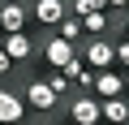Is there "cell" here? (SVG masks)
<instances>
[{
  "mask_svg": "<svg viewBox=\"0 0 129 125\" xmlns=\"http://www.w3.org/2000/svg\"><path fill=\"white\" fill-rule=\"evenodd\" d=\"M73 56H78V47H73V43H64L60 35H47V39L39 43V60H43L47 69H64Z\"/></svg>",
  "mask_w": 129,
  "mask_h": 125,
  "instance_id": "obj_1",
  "label": "cell"
},
{
  "mask_svg": "<svg viewBox=\"0 0 129 125\" xmlns=\"http://www.w3.org/2000/svg\"><path fill=\"white\" fill-rule=\"evenodd\" d=\"M0 30H5V35L30 30V5H22V0H5V5H0Z\"/></svg>",
  "mask_w": 129,
  "mask_h": 125,
  "instance_id": "obj_4",
  "label": "cell"
},
{
  "mask_svg": "<svg viewBox=\"0 0 129 125\" xmlns=\"http://www.w3.org/2000/svg\"><path fill=\"white\" fill-rule=\"evenodd\" d=\"M125 91H129V73H125Z\"/></svg>",
  "mask_w": 129,
  "mask_h": 125,
  "instance_id": "obj_20",
  "label": "cell"
},
{
  "mask_svg": "<svg viewBox=\"0 0 129 125\" xmlns=\"http://www.w3.org/2000/svg\"><path fill=\"white\" fill-rule=\"evenodd\" d=\"M22 116H26V99L9 86H0V125H22Z\"/></svg>",
  "mask_w": 129,
  "mask_h": 125,
  "instance_id": "obj_9",
  "label": "cell"
},
{
  "mask_svg": "<svg viewBox=\"0 0 129 125\" xmlns=\"http://www.w3.org/2000/svg\"><path fill=\"white\" fill-rule=\"evenodd\" d=\"M0 5H5V0H0Z\"/></svg>",
  "mask_w": 129,
  "mask_h": 125,
  "instance_id": "obj_22",
  "label": "cell"
},
{
  "mask_svg": "<svg viewBox=\"0 0 129 125\" xmlns=\"http://www.w3.org/2000/svg\"><path fill=\"white\" fill-rule=\"evenodd\" d=\"M22 99H26V108H35V112H52V108H60V99L52 95V86L43 82V73H35V78L26 82Z\"/></svg>",
  "mask_w": 129,
  "mask_h": 125,
  "instance_id": "obj_3",
  "label": "cell"
},
{
  "mask_svg": "<svg viewBox=\"0 0 129 125\" xmlns=\"http://www.w3.org/2000/svg\"><path fill=\"white\" fill-rule=\"evenodd\" d=\"M43 82L52 86V95H56V99H64V95H69V91H73V86H69V78H64V73H56V69H52V73H47Z\"/></svg>",
  "mask_w": 129,
  "mask_h": 125,
  "instance_id": "obj_14",
  "label": "cell"
},
{
  "mask_svg": "<svg viewBox=\"0 0 129 125\" xmlns=\"http://www.w3.org/2000/svg\"><path fill=\"white\" fill-rule=\"evenodd\" d=\"M103 5H108V9H116V13H125V9H129V0H103Z\"/></svg>",
  "mask_w": 129,
  "mask_h": 125,
  "instance_id": "obj_18",
  "label": "cell"
},
{
  "mask_svg": "<svg viewBox=\"0 0 129 125\" xmlns=\"http://www.w3.org/2000/svg\"><path fill=\"white\" fill-rule=\"evenodd\" d=\"M90 91H95V99H120V95H125V73H116V69H95Z\"/></svg>",
  "mask_w": 129,
  "mask_h": 125,
  "instance_id": "obj_7",
  "label": "cell"
},
{
  "mask_svg": "<svg viewBox=\"0 0 129 125\" xmlns=\"http://www.w3.org/2000/svg\"><path fill=\"white\" fill-rule=\"evenodd\" d=\"M69 116H73L69 125H99V121H103L95 95H73V99H69Z\"/></svg>",
  "mask_w": 129,
  "mask_h": 125,
  "instance_id": "obj_8",
  "label": "cell"
},
{
  "mask_svg": "<svg viewBox=\"0 0 129 125\" xmlns=\"http://www.w3.org/2000/svg\"><path fill=\"white\" fill-rule=\"evenodd\" d=\"M108 5H103V0H73V13L78 17H86V13H103Z\"/></svg>",
  "mask_w": 129,
  "mask_h": 125,
  "instance_id": "obj_15",
  "label": "cell"
},
{
  "mask_svg": "<svg viewBox=\"0 0 129 125\" xmlns=\"http://www.w3.org/2000/svg\"><path fill=\"white\" fill-rule=\"evenodd\" d=\"M116 65H125V69H129V39H120V43H116Z\"/></svg>",
  "mask_w": 129,
  "mask_h": 125,
  "instance_id": "obj_16",
  "label": "cell"
},
{
  "mask_svg": "<svg viewBox=\"0 0 129 125\" xmlns=\"http://www.w3.org/2000/svg\"><path fill=\"white\" fill-rule=\"evenodd\" d=\"M39 125H52V121H39Z\"/></svg>",
  "mask_w": 129,
  "mask_h": 125,
  "instance_id": "obj_21",
  "label": "cell"
},
{
  "mask_svg": "<svg viewBox=\"0 0 129 125\" xmlns=\"http://www.w3.org/2000/svg\"><path fill=\"white\" fill-rule=\"evenodd\" d=\"M99 116L108 121V125H125L129 121V99L120 95V99H99Z\"/></svg>",
  "mask_w": 129,
  "mask_h": 125,
  "instance_id": "obj_10",
  "label": "cell"
},
{
  "mask_svg": "<svg viewBox=\"0 0 129 125\" xmlns=\"http://www.w3.org/2000/svg\"><path fill=\"white\" fill-rule=\"evenodd\" d=\"M9 73H13V60L5 56V47H0V78H9Z\"/></svg>",
  "mask_w": 129,
  "mask_h": 125,
  "instance_id": "obj_17",
  "label": "cell"
},
{
  "mask_svg": "<svg viewBox=\"0 0 129 125\" xmlns=\"http://www.w3.org/2000/svg\"><path fill=\"white\" fill-rule=\"evenodd\" d=\"M125 39H129V17H125Z\"/></svg>",
  "mask_w": 129,
  "mask_h": 125,
  "instance_id": "obj_19",
  "label": "cell"
},
{
  "mask_svg": "<svg viewBox=\"0 0 129 125\" xmlns=\"http://www.w3.org/2000/svg\"><path fill=\"white\" fill-rule=\"evenodd\" d=\"M82 65L86 69H112L116 65V43L112 39H90L82 47Z\"/></svg>",
  "mask_w": 129,
  "mask_h": 125,
  "instance_id": "obj_5",
  "label": "cell"
},
{
  "mask_svg": "<svg viewBox=\"0 0 129 125\" xmlns=\"http://www.w3.org/2000/svg\"><path fill=\"white\" fill-rule=\"evenodd\" d=\"M52 35H60L64 43H73V47H78V39H82V17H78V13H69V17H64Z\"/></svg>",
  "mask_w": 129,
  "mask_h": 125,
  "instance_id": "obj_13",
  "label": "cell"
},
{
  "mask_svg": "<svg viewBox=\"0 0 129 125\" xmlns=\"http://www.w3.org/2000/svg\"><path fill=\"white\" fill-rule=\"evenodd\" d=\"M56 73H64V78H69V86H90V78H95V69H86V65H82V56H73L69 65H64V69H56Z\"/></svg>",
  "mask_w": 129,
  "mask_h": 125,
  "instance_id": "obj_11",
  "label": "cell"
},
{
  "mask_svg": "<svg viewBox=\"0 0 129 125\" xmlns=\"http://www.w3.org/2000/svg\"><path fill=\"white\" fill-rule=\"evenodd\" d=\"M108 26H112V13H86L82 17V35H95V39H108Z\"/></svg>",
  "mask_w": 129,
  "mask_h": 125,
  "instance_id": "obj_12",
  "label": "cell"
},
{
  "mask_svg": "<svg viewBox=\"0 0 129 125\" xmlns=\"http://www.w3.org/2000/svg\"><path fill=\"white\" fill-rule=\"evenodd\" d=\"M5 56L13 60V65H26V60H35L39 56V39H30V30H22V35H5Z\"/></svg>",
  "mask_w": 129,
  "mask_h": 125,
  "instance_id": "obj_6",
  "label": "cell"
},
{
  "mask_svg": "<svg viewBox=\"0 0 129 125\" xmlns=\"http://www.w3.org/2000/svg\"><path fill=\"white\" fill-rule=\"evenodd\" d=\"M69 17V0H35L30 5V22H39L43 30H56Z\"/></svg>",
  "mask_w": 129,
  "mask_h": 125,
  "instance_id": "obj_2",
  "label": "cell"
}]
</instances>
